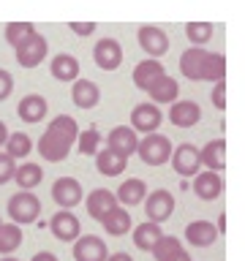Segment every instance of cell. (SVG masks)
Masks as SVG:
<instances>
[{"instance_id":"obj_26","label":"cell","mask_w":245,"mask_h":261,"mask_svg":"<svg viewBox=\"0 0 245 261\" xmlns=\"http://www.w3.org/2000/svg\"><path fill=\"white\" fill-rule=\"evenodd\" d=\"M101 226H104V231L109 234V237H122V234H128L131 228H134V220H131L128 215V210L126 207H114L106 218H101Z\"/></svg>"},{"instance_id":"obj_13","label":"cell","mask_w":245,"mask_h":261,"mask_svg":"<svg viewBox=\"0 0 245 261\" xmlns=\"http://www.w3.org/2000/svg\"><path fill=\"white\" fill-rule=\"evenodd\" d=\"M93 60L101 71H114L122 63V46L117 38H101L93 46Z\"/></svg>"},{"instance_id":"obj_22","label":"cell","mask_w":245,"mask_h":261,"mask_svg":"<svg viewBox=\"0 0 245 261\" xmlns=\"http://www.w3.org/2000/svg\"><path fill=\"white\" fill-rule=\"evenodd\" d=\"M46 98L44 95H38V93H30V95H24L19 103H16V114H19V120L22 122H41L46 117Z\"/></svg>"},{"instance_id":"obj_35","label":"cell","mask_w":245,"mask_h":261,"mask_svg":"<svg viewBox=\"0 0 245 261\" xmlns=\"http://www.w3.org/2000/svg\"><path fill=\"white\" fill-rule=\"evenodd\" d=\"M77 144H79L82 155H95L98 150H101V134H98L95 128H87L77 136Z\"/></svg>"},{"instance_id":"obj_4","label":"cell","mask_w":245,"mask_h":261,"mask_svg":"<svg viewBox=\"0 0 245 261\" xmlns=\"http://www.w3.org/2000/svg\"><path fill=\"white\" fill-rule=\"evenodd\" d=\"M38 215H41V201L36 193L19 191L8 199V218H11V223H16V226L36 223Z\"/></svg>"},{"instance_id":"obj_8","label":"cell","mask_w":245,"mask_h":261,"mask_svg":"<svg viewBox=\"0 0 245 261\" xmlns=\"http://www.w3.org/2000/svg\"><path fill=\"white\" fill-rule=\"evenodd\" d=\"M52 199L60 210H74L79 201H85V191H82L79 179L74 177H57L52 185Z\"/></svg>"},{"instance_id":"obj_43","label":"cell","mask_w":245,"mask_h":261,"mask_svg":"<svg viewBox=\"0 0 245 261\" xmlns=\"http://www.w3.org/2000/svg\"><path fill=\"white\" fill-rule=\"evenodd\" d=\"M6 139H8V128H6V122L0 120V147H6Z\"/></svg>"},{"instance_id":"obj_37","label":"cell","mask_w":245,"mask_h":261,"mask_svg":"<svg viewBox=\"0 0 245 261\" xmlns=\"http://www.w3.org/2000/svg\"><path fill=\"white\" fill-rule=\"evenodd\" d=\"M212 106H215L218 112L226 109V79L212 85Z\"/></svg>"},{"instance_id":"obj_9","label":"cell","mask_w":245,"mask_h":261,"mask_svg":"<svg viewBox=\"0 0 245 261\" xmlns=\"http://www.w3.org/2000/svg\"><path fill=\"white\" fill-rule=\"evenodd\" d=\"M163 122V112L158 109L155 103H136L134 112H131V128L136 134H158Z\"/></svg>"},{"instance_id":"obj_30","label":"cell","mask_w":245,"mask_h":261,"mask_svg":"<svg viewBox=\"0 0 245 261\" xmlns=\"http://www.w3.org/2000/svg\"><path fill=\"white\" fill-rule=\"evenodd\" d=\"M22 226L16 223H0V256H11L22 245Z\"/></svg>"},{"instance_id":"obj_7","label":"cell","mask_w":245,"mask_h":261,"mask_svg":"<svg viewBox=\"0 0 245 261\" xmlns=\"http://www.w3.org/2000/svg\"><path fill=\"white\" fill-rule=\"evenodd\" d=\"M172 212H175V196H172L166 188H158V191L147 193L144 199V215L150 223H163V220L172 218Z\"/></svg>"},{"instance_id":"obj_44","label":"cell","mask_w":245,"mask_h":261,"mask_svg":"<svg viewBox=\"0 0 245 261\" xmlns=\"http://www.w3.org/2000/svg\"><path fill=\"white\" fill-rule=\"evenodd\" d=\"M215 231L224 234L226 231V215H218V223H215Z\"/></svg>"},{"instance_id":"obj_25","label":"cell","mask_w":245,"mask_h":261,"mask_svg":"<svg viewBox=\"0 0 245 261\" xmlns=\"http://www.w3.org/2000/svg\"><path fill=\"white\" fill-rule=\"evenodd\" d=\"M147 95H150V103H175L177 95H180V85L177 79H172L169 73H163V76L155 82V85L147 90Z\"/></svg>"},{"instance_id":"obj_23","label":"cell","mask_w":245,"mask_h":261,"mask_svg":"<svg viewBox=\"0 0 245 261\" xmlns=\"http://www.w3.org/2000/svg\"><path fill=\"white\" fill-rule=\"evenodd\" d=\"M49 71H52V76L57 82H77L79 79V60L68 52H60L52 57V63H49Z\"/></svg>"},{"instance_id":"obj_31","label":"cell","mask_w":245,"mask_h":261,"mask_svg":"<svg viewBox=\"0 0 245 261\" xmlns=\"http://www.w3.org/2000/svg\"><path fill=\"white\" fill-rule=\"evenodd\" d=\"M30 150H33V139L28 136V134H22V130H14V134H8V139H6V155H11V158L16 161V158H28L30 155Z\"/></svg>"},{"instance_id":"obj_41","label":"cell","mask_w":245,"mask_h":261,"mask_svg":"<svg viewBox=\"0 0 245 261\" xmlns=\"http://www.w3.org/2000/svg\"><path fill=\"white\" fill-rule=\"evenodd\" d=\"M106 261H134V258H131L128 253L120 250V253H109V256H106Z\"/></svg>"},{"instance_id":"obj_19","label":"cell","mask_w":245,"mask_h":261,"mask_svg":"<svg viewBox=\"0 0 245 261\" xmlns=\"http://www.w3.org/2000/svg\"><path fill=\"white\" fill-rule=\"evenodd\" d=\"M202 120V109L196 101H175L169 109V122L175 128H191Z\"/></svg>"},{"instance_id":"obj_15","label":"cell","mask_w":245,"mask_h":261,"mask_svg":"<svg viewBox=\"0 0 245 261\" xmlns=\"http://www.w3.org/2000/svg\"><path fill=\"white\" fill-rule=\"evenodd\" d=\"M193 193L199 196L202 201H215L224 193V177L218 171H207L202 169L199 174L193 177Z\"/></svg>"},{"instance_id":"obj_40","label":"cell","mask_w":245,"mask_h":261,"mask_svg":"<svg viewBox=\"0 0 245 261\" xmlns=\"http://www.w3.org/2000/svg\"><path fill=\"white\" fill-rule=\"evenodd\" d=\"M30 261H60V258H57L55 253H49V250H41V253H36Z\"/></svg>"},{"instance_id":"obj_42","label":"cell","mask_w":245,"mask_h":261,"mask_svg":"<svg viewBox=\"0 0 245 261\" xmlns=\"http://www.w3.org/2000/svg\"><path fill=\"white\" fill-rule=\"evenodd\" d=\"M166 261H191V256H188V250L183 248V250H177L175 256H172V258H166Z\"/></svg>"},{"instance_id":"obj_14","label":"cell","mask_w":245,"mask_h":261,"mask_svg":"<svg viewBox=\"0 0 245 261\" xmlns=\"http://www.w3.org/2000/svg\"><path fill=\"white\" fill-rule=\"evenodd\" d=\"M49 231H52L60 242H74L77 237H82V226H79V218L68 210H60L55 212L52 220H49Z\"/></svg>"},{"instance_id":"obj_46","label":"cell","mask_w":245,"mask_h":261,"mask_svg":"<svg viewBox=\"0 0 245 261\" xmlns=\"http://www.w3.org/2000/svg\"><path fill=\"white\" fill-rule=\"evenodd\" d=\"M0 223H3V220H0Z\"/></svg>"},{"instance_id":"obj_24","label":"cell","mask_w":245,"mask_h":261,"mask_svg":"<svg viewBox=\"0 0 245 261\" xmlns=\"http://www.w3.org/2000/svg\"><path fill=\"white\" fill-rule=\"evenodd\" d=\"M163 73H166V71H163L161 60H142L134 68V76H131V79H134V85L139 90H144V93H147V90H150L155 82L163 76Z\"/></svg>"},{"instance_id":"obj_6","label":"cell","mask_w":245,"mask_h":261,"mask_svg":"<svg viewBox=\"0 0 245 261\" xmlns=\"http://www.w3.org/2000/svg\"><path fill=\"white\" fill-rule=\"evenodd\" d=\"M172 169L180 177H196L202 171V161H199V147H193L191 142H183L172 150Z\"/></svg>"},{"instance_id":"obj_33","label":"cell","mask_w":245,"mask_h":261,"mask_svg":"<svg viewBox=\"0 0 245 261\" xmlns=\"http://www.w3.org/2000/svg\"><path fill=\"white\" fill-rule=\"evenodd\" d=\"M33 33H36V28H33L30 22H11V24H6V41H8L14 49L19 46L22 41H28Z\"/></svg>"},{"instance_id":"obj_29","label":"cell","mask_w":245,"mask_h":261,"mask_svg":"<svg viewBox=\"0 0 245 261\" xmlns=\"http://www.w3.org/2000/svg\"><path fill=\"white\" fill-rule=\"evenodd\" d=\"M41 179H44V169L38 166V163H22V166H16L14 171V182L22 188V191H33V188L41 185Z\"/></svg>"},{"instance_id":"obj_38","label":"cell","mask_w":245,"mask_h":261,"mask_svg":"<svg viewBox=\"0 0 245 261\" xmlns=\"http://www.w3.org/2000/svg\"><path fill=\"white\" fill-rule=\"evenodd\" d=\"M14 90V76L8 73L6 68H0V101H6Z\"/></svg>"},{"instance_id":"obj_5","label":"cell","mask_w":245,"mask_h":261,"mask_svg":"<svg viewBox=\"0 0 245 261\" xmlns=\"http://www.w3.org/2000/svg\"><path fill=\"white\" fill-rule=\"evenodd\" d=\"M136 41H139V46L150 55V60H158L161 55L169 52V36L163 28H158V24H142V28L136 30Z\"/></svg>"},{"instance_id":"obj_12","label":"cell","mask_w":245,"mask_h":261,"mask_svg":"<svg viewBox=\"0 0 245 261\" xmlns=\"http://www.w3.org/2000/svg\"><path fill=\"white\" fill-rule=\"evenodd\" d=\"M14 52H16V63H19L22 68H36V65L46 57L49 46H46V38L41 36V33H33V36L28 41H22Z\"/></svg>"},{"instance_id":"obj_18","label":"cell","mask_w":245,"mask_h":261,"mask_svg":"<svg viewBox=\"0 0 245 261\" xmlns=\"http://www.w3.org/2000/svg\"><path fill=\"white\" fill-rule=\"evenodd\" d=\"M147 185H144V179H139V177H131V179H122L120 188H117V193H114V199H117L120 207H136V204H142L147 199Z\"/></svg>"},{"instance_id":"obj_2","label":"cell","mask_w":245,"mask_h":261,"mask_svg":"<svg viewBox=\"0 0 245 261\" xmlns=\"http://www.w3.org/2000/svg\"><path fill=\"white\" fill-rule=\"evenodd\" d=\"M180 73L191 82H224L226 57L220 52H207L204 46H188L180 55Z\"/></svg>"},{"instance_id":"obj_32","label":"cell","mask_w":245,"mask_h":261,"mask_svg":"<svg viewBox=\"0 0 245 261\" xmlns=\"http://www.w3.org/2000/svg\"><path fill=\"white\" fill-rule=\"evenodd\" d=\"M212 33H215V28H212L210 22H191V24H185V36H188V41H191L193 46L207 44V41L212 38Z\"/></svg>"},{"instance_id":"obj_3","label":"cell","mask_w":245,"mask_h":261,"mask_svg":"<svg viewBox=\"0 0 245 261\" xmlns=\"http://www.w3.org/2000/svg\"><path fill=\"white\" fill-rule=\"evenodd\" d=\"M172 142L169 136L163 134H147L144 139H139L136 144V155L142 158V163H147V166H163L169 158H172Z\"/></svg>"},{"instance_id":"obj_11","label":"cell","mask_w":245,"mask_h":261,"mask_svg":"<svg viewBox=\"0 0 245 261\" xmlns=\"http://www.w3.org/2000/svg\"><path fill=\"white\" fill-rule=\"evenodd\" d=\"M136 144H139V134L131 125H117L106 134V150H112L114 155L128 161V155L136 152Z\"/></svg>"},{"instance_id":"obj_16","label":"cell","mask_w":245,"mask_h":261,"mask_svg":"<svg viewBox=\"0 0 245 261\" xmlns=\"http://www.w3.org/2000/svg\"><path fill=\"white\" fill-rule=\"evenodd\" d=\"M85 207H87V215L101 223V218H106L114 207H117V199H114V193L106 191V188H95V191L87 193Z\"/></svg>"},{"instance_id":"obj_36","label":"cell","mask_w":245,"mask_h":261,"mask_svg":"<svg viewBox=\"0 0 245 261\" xmlns=\"http://www.w3.org/2000/svg\"><path fill=\"white\" fill-rule=\"evenodd\" d=\"M14 171H16V163L11 155L0 152V185H6L8 179H14Z\"/></svg>"},{"instance_id":"obj_34","label":"cell","mask_w":245,"mask_h":261,"mask_svg":"<svg viewBox=\"0 0 245 261\" xmlns=\"http://www.w3.org/2000/svg\"><path fill=\"white\" fill-rule=\"evenodd\" d=\"M177 250H183V242L177 240V237H161L158 240V245L150 250L153 256H155V261H166V258H172Z\"/></svg>"},{"instance_id":"obj_21","label":"cell","mask_w":245,"mask_h":261,"mask_svg":"<svg viewBox=\"0 0 245 261\" xmlns=\"http://www.w3.org/2000/svg\"><path fill=\"white\" fill-rule=\"evenodd\" d=\"M71 101L79 106V109H93V106H98V101H101V90H98V85L93 79H77L71 85Z\"/></svg>"},{"instance_id":"obj_17","label":"cell","mask_w":245,"mask_h":261,"mask_svg":"<svg viewBox=\"0 0 245 261\" xmlns=\"http://www.w3.org/2000/svg\"><path fill=\"white\" fill-rule=\"evenodd\" d=\"M199 161L207 171H224L226 169V139H210L199 150Z\"/></svg>"},{"instance_id":"obj_27","label":"cell","mask_w":245,"mask_h":261,"mask_svg":"<svg viewBox=\"0 0 245 261\" xmlns=\"http://www.w3.org/2000/svg\"><path fill=\"white\" fill-rule=\"evenodd\" d=\"M131 234H134V245L139 250H147L150 253L155 245H158V240L163 237L161 226L158 223H150V220H144V223H139L136 228H131Z\"/></svg>"},{"instance_id":"obj_45","label":"cell","mask_w":245,"mask_h":261,"mask_svg":"<svg viewBox=\"0 0 245 261\" xmlns=\"http://www.w3.org/2000/svg\"><path fill=\"white\" fill-rule=\"evenodd\" d=\"M0 261H19V258H11V256H3V258H0Z\"/></svg>"},{"instance_id":"obj_1","label":"cell","mask_w":245,"mask_h":261,"mask_svg":"<svg viewBox=\"0 0 245 261\" xmlns=\"http://www.w3.org/2000/svg\"><path fill=\"white\" fill-rule=\"evenodd\" d=\"M77 136H79L77 120L71 114H57L38 139V155L49 163H60L68 158L71 147L77 144Z\"/></svg>"},{"instance_id":"obj_39","label":"cell","mask_w":245,"mask_h":261,"mask_svg":"<svg viewBox=\"0 0 245 261\" xmlns=\"http://www.w3.org/2000/svg\"><path fill=\"white\" fill-rule=\"evenodd\" d=\"M71 33H77V36H93L95 24L93 22H71Z\"/></svg>"},{"instance_id":"obj_10","label":"cell","mask_w":245,"mask_h":261,"mask_svg":"<svg viewBox=\"0 0 245 261\" xmlns=\"http://www.w3.org/2000/svg\"><path fill=\"white\" fill-rule=\"evenodd\" d=\"M71 253H74V261H106L109 248H106V242L101 237L85 234V237H77V240H74Z\"/></svg>"},{"instance_id":"obj_20","label":"cell","mask_w":245,"mask_h":261,"mask_svg":"<svg viewBox=\"0 0 245 261\" xmlns=\"http://www.w3.org/2000/svg\"><path fill=\"white\" fill-rule=\"evenodd\" d=\"M218 237L220 234L215 231V223H210V220H191L185 226V240L196 248H210L218 242Z\"/></svg>"},{"instance_id":"obj_28","label":"cell","mask_w":245,"mask_h":261,"mask_svg":"<svg viewBox=\"0 0 245 261\" xmlns=\"http://www.w3.org/2000/svg\"><path fill=\"white\" fill-rule=\"evenodd\" d=\"M95 169L101 171L104 177H120L122 171L128 169V161L114 155L112 150H98L95 152Z\"/></svg>"}]
</instances>
